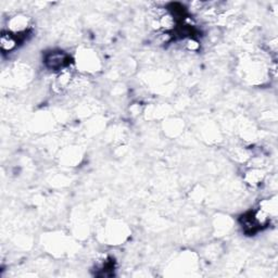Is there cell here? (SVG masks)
<instances>
[{"mask_svg": "<svg viewBox=\"0 0 278 278\" xmlns=\"http://www.w3.org/2000/svg\"><path fill=\"white\" fill-rule=\"evenodd\" d=\"M19 42V38L14 36L10 32H4L2 35V40H0V46H2V49L5 52H9L15 49Z\"/></svg>", "mask_w": 278, "mask_h": 278, "instance_id": "7a4b0ae2", "label": "cell"}, {"mask_svg": "<svg viewBox=\"0 0 278 278\" xmlns=\"http://www.w3.org/2000/svg\"><path fill=\"white\" fill-rule=\"evenodd\" d=\"M70 57L62 51L52 52L46 58V63L51 70L56 71H64L65 67L70 64Z\"/></svg>", "mask_w": 278, "mask_h": 278, "instance_id": "6da1fadb", "label": "cell"}]
</instances>
